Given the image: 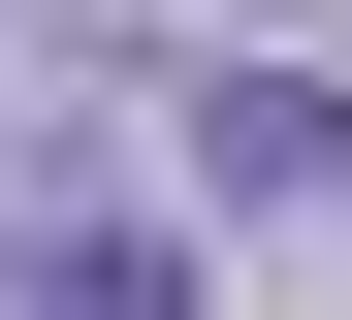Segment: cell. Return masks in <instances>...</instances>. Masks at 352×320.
I'll use <instances>...</instances> for the list:
<instances>
[{
  "mask_svg": "<svg viewBox=\"0 0 352 320\" xmlns=\"http://www.w3.org/2000/svg\"><path fill=\"white\" fill-rule=\"evenodd\" d=\"M192 192H224V224H320V192H352V96H288V64H192Z\"/></svg>",
  "mask_w": 352,
  "mask_h": 320,
  "instance_id": "cell-2",
  "label": "cell"
},
{
  "mask_svg": "<svg viewBox=\"0 0 352 320\" xmlns=\"http://www.w3.org/2000/svg\"><path fill=\"white\" fill-rule=\"evenodd\" d=\"M0 320H224V256L129 160H0Z\"/></svg>",
  "mask_w": 352,
  "mask_h": 320,
  "instance_id": "cell-1",
  "label": "cell"
}]
</instances>
